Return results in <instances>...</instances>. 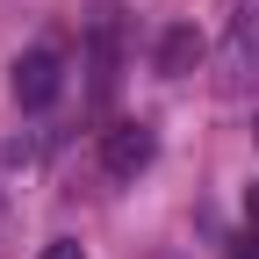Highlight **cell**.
Masks as SVG:
<instances>
[{
  "mask_svg": "<svg viewBox=\"0 0 259 259\" xmlns=\"http://www.w3.org/2000/svg\"><path fill=\"white\" fill-rule=\"evenodd\" d=\"M65 94V58L51 51V44H29L22 58H15V101L36 115V108H51Z\"/></svg>",
  "mask_w": 259,
  "mask_h": 259,
  "instance_id": "obj_2",
  "label": "cell"
},
{
  "mask_svg": "<svg viewBox=\"0 0 259 259\" xmlns=\"http://www.w3.org/2000/svg\"><path fill=\"white\" fill-rule=\"evenodd\" d=\"M151 151H158L151 122H115L108 137H101V166H108L115 180H130V173H144V166H151Z\"/></svg>",
  "mask_w": 259,
  "mask_h": 259,
  "instance_id": "obj_3",
  "label": "cell"
},
{
  "mask_svg": "<svg viewBox=\"0 0 259 259\" xmlns=\"http://www.w3.org/2000/svg\"><path fill=\"white\" fill-rule=\"evenodd\" d=\"M238 259H259V223L245 231V245H238Z\"/></svg>",
  "mask_w": 259,
  "mask_h": 259,
  "instance_id": "obj_7",
  "label": "cell"
},
{
  "mask_svg": "<svg viewBox=\"0 0 259 259\" xmlns=\"http://www.w3.org/2000/svg\"><path fill=\"white\" fill-rule=\"evenodd\" d=\"M115 94V22H94V101Z\"/></svg>",
  "mask_w": 259,
  "mask_h": 259,
  "instance_id": "obj_4",
  "label": "cell"
},
{
  "mask_svg": "<svg viewBox=\"0 0 259 259\" xmlns=\"http://www.w3.org/2000/svg\"><path fill=\"white\" fill-rule=\"evenodd\" d=\"M216 72H223V94H259V0H238Z\"/></svg>",
  "mask_w": 259,
  "mask_h": 259,
  "instance_id": "obj_1",
  "label": "cell"
},
{
  "mask_svg": "<svg viewBox=\"0 0 259 259\" xmlns=\"http://www.w3.org/2000/svg\"><path fill=\"white\" fill-rule=\"evenodd\" d=\"M202 58V36H194V29H166V44H158V72H187V65Z\"/></svg>",
  "mask_w": 259,
  "mask_h": 259,
  "instance_id": "obj_5",
  "label": "cell"
},
{
  "mask_svg": "<svg viewBox=\"0 0 259 259\" xmlns=\"http://www.w3.org/2000/svg\"><path fill=\"white\" fill-rule=\"evenodd\" d=\"M44 259H87V252H79L72 238H51V245H44Z\"/></svg>",
  "mask_w": 259,
  "mask_h": 259,
  "instance_id": "obj_6",
  "label": "cell"
}]
</instances>
